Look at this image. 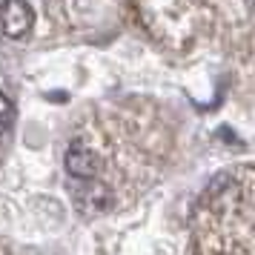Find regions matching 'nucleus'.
<instances>
[{"label": "nucleus", "instance_id": "nucleus-5", "mask_svg": "<svg viewBox=\"0 0 255 255\" xmlns=\"http://www.w3.org/2000/svg\"><path fill=\"white\" fill-rule=\"evenodd\" d=\"M0 3H3V0H0Z\"/></svg>", "mask_w": 255, "mask_h": 255}, {"label": "nucleus", "instance_id": "nucleus-1", "mask_svg": "<svg viewBox=\"0 0 255 255\" xmlns=\"http://www.w3.org/2000/svg\"><path fill=\"white\" fill-rule=\"evenodd\" d=\"M35 26V9L29 0H3L0 3V32L6 37H26Z\"/></svg>", "mask_w": 255, "mask_h": 255}, {"label": "nucleus", "instance_id": "nucleus-4", "mask_svg": "<svg viewBox=\"0 0 255 255\" xmlns=\"http://www.w3.org/2000/svg\"><path fill=\"white\" fill-rule=\"evenodd\" d=\"M12 118H14V106H12V101H9L6 95L0 92V135H3L6 129H9Z\"/></svg>", "mask_w": 255, "mask_h": 255}, {"label": "nucleus", "instance_id": "nucleus-2", "mask_svg": "<svg viewBox=\"0 0 255 255\" xmlns=\"http://www.w3.org/2000/svg\"><path fill=\"white\" fill-rule=\"evenodd\" d=\"M63 166L72 178L78 181H92L95 172H98V155H95L86 143L75 140L69 149H66V158H63Z\"/></svg>", "mask_w": 255, "mask_h": 255}, {"label": "nucleus", "instance_id": "nucleus-3", "mask_svg": "<svg viewBox=\"0 0 255 255\" xmlns=\"http://www.w3.org/2000/svg\"><path fill=\"white\" fill-rule=\"evenodd\" d=\"M75 201L83 212H104L112 204V192L104 184H83L75 189Z\"/></svg>", "mask_w": 255, "mask_h": 255}]
</instances>
